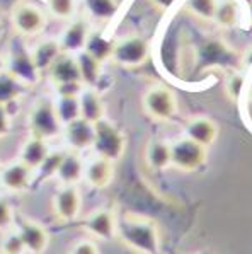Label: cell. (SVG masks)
I'll list each match as a JSON object with an SVG mask.
<instances>
[{"mask_svg":"<svg viewBox=\"0 0 252 254\" xmlns=\"http://www.w3.org/2000/svg\"><path fill=\"white\" fill-rule=\"evenodd\" d=\"M116 237L138 254H160V234L157 224L149 218L131 215L118 218Z\"/></svg>","mask_w":252,"mask_h":254,"instance_id":"1","label":"cell"},{"mask_svg":"<svg viewBox=\"0 0 252 254\" xmlns=\"http://www.w3.org/2000/svg\"><path fill=\"white\" fill-rule=\"evenodd\" d=\"M92 148L99 157L116 162L126 150V136L112 121L102 118L94 123V143Z\"/></svg>","mask_w":252,"mask_h":254,"instance_id":"2","label":"cell"},{"mask_svg":"<svg viewBox=\"0 0 252 254\" xmlns=\"http://www.w3.org/2000/svg\"><path fill=\"white\" fill-rule=\"evenodd\" d=\"M28 128L29 135L36 136V138H56L61 133V130H63V125L58 120L55 103L46 99L38 101L28 116Z\"/></svg>","mask_w":252,"mask_h":254,"instance_id":"3","label":"cell"},{"mask_svg":"<svg viewBox=\"0 0 252 254\" xmlns=\"http://www.w3.org/2000/svg\"><path fill=\"white\" fill-rule=\"evenodd\" d=\"M149 41L143 36H138V34H130V36H123L119 40H114L111 60L116 65H119V67L137 68L149 60Z\"/></svg>","mask_w":252,"mask_h":254,"instance_id":"4","label":"cell"},{"mask_svg":"<svg viewBox=\"0 0 252 254\" xmlns=\"http://www.w3.org/2000/svg\"><path fill=\"white\" fill-rule=\"evenodd\" d=\"M206 147L196 143L195 140L182 136L170 143V166L184 173H195L206 162Z\"/></svg>","mask_w":252,"mask_h":254,"instance_id":"5","label":"cell"},{"mask_svg":"<svg viewBox=\"0 0 252 254\" xmlns=\"http://www.w3.org/2000/svg\"><path fill=\"white\" fill-rule=\"evenodd\" d=\"M143 109L153 121H170L177 115V97L165 85H152L143 94Z\"/></svg>","mask_w":252,"mask_h":254,"instance_id":"6","label":"cell"},{"mask_svg":"<svg viewBox=\"0 0 252 254\" xmlns=\"http://www.w3.org/2000/svg\"><path fill=\"white\" fill-rule=\"evenodd\" d=\"M14 31L22 38L38 36L46 27V14L34 3H19L10 12Z\"/></svg>","mask_w":252,"mask_h":254,"instance_id":"7","label":"cell"},{"mask_svg":"<svg viewBox=\"0 0 252 254\" xmlns=\"http://www.w3.org/2000/svg\"><path fill=\"white\" fill-rule=\"evenodd\" d=\"M5 72H9L10 75L15 77L19 82H22L24 85H31L38 84L41 73L38 72L36 65L33 62V57L21 43H15V45L10 46L9 50V60H5Z\"/></svg>","mask_w":252,"mask_h":254,"instance_id":"8","label":"cell"},{"mask_svg":"<svg viewBox=\"0 0 252 254\" xmlns=\"http://www.w3.org/2000/svg\"><path fill=\"white\" fill-rule=\"evenodd\" d=\"M14 229L17 230L19 237L24 242L28 254H43L48 249L50 234L40 222L29 220V218H19L14 222Z\"/></svg>","mask_w":252,"mask_h":254,"instance_id":"9","label":"cell"},{"mask_svg":"<svg viewBox=\"0 0 252 254\" xmlns=\"http://www.w3.org/2000/svg\"><path fill=\"white\" fill-rule=\"evenodd\" d=\"M53 212L61 222H73L82 210V194L77 186L63 185L53 196Z\"/></svg>","mask_w":252,"mask_h":254,"instance_id":"10","label":"cell"},{"mask_svg":"<svg viewBox=\"0 0 252 254\" xmlns=\"http://www.w3.org/2000/svg\"><path fill=\"white\" fill-rule=\"evenodd\" d=\"M116 222H118V217L112 210L98 208L84 218L82 227L96 239L112 241L116 239Z\"/></svg>","mask_w":252,"mask_h":254,"instance_id":"11","label":"cell"},{"mask_svg":"<svg viewBox=\"0 0 252 254\" xmlns=\"http://www.w3.org/2000/svg\"><path fill=\"white\" fill-rule=\"evenodd\" d=\"M34 171L21 161L10 162L0 169V186L10 193H24L33 185Z\"/></svg>","mask_w":252,"mask_h":254,"instance_id":"12","label":"cell"},{"mask_svg":"<svg viewBox=\"0 0 252 254\" xmlns=\"http://www.w3.org/2000/svg\"><path fill=\"white\" fill-rule=\"evenodd\" d=\"M61 133H63L65 142L72 150H87V148H92V143H94V123L84 118H77L63 125Z\"/></svg>","mask_w":252,"mask_h":254,"instance_id":"13","label":"cell"},{"mask_svg":"<svg viewBox=\"0 0 252 254\" xmlns=\"http://www.w3.org/2000/svg\"><path fill=\"white\" fill-rule=\"evenodd\" d=\"M89 33H91V27H89V22L84 17L73 19L70 24L63 29L60 40H58L61 46V52L72 55L82 52L85 48V41L89 38Z\"/></svg>","mask_w":252,"mask_h":254,"instance_id":"14","label":"cell"},{"mask_svg":"<svg viewBox=\"0 0 252 254\" xmlns=\"http://www.w3.org/2000/svg\"><path fill=\"white\" fill-rule=\"evenodd\" d=\"M184 136L208 148L215 143L216 136H218V127L215 121L206 116H193L184 125Z\"/></svg>","mask_w":252,"mask_h":254,"instance_id":"15","label":"cell"},{"mask_svg":"<svg viewBox=\"0 0 252 254\" xmlns=\"http://www.w3.org/2000/svg\"><path fill=\"white\" fill-rule=\"evenodd\" d=\"M112 178H114V162L98 155L85 164L84 179L89 183V186L96 188V190H102V188L111 185Z\"/></svg>","mask_w":252,"mask_h":254,"instance_id":"16","label":"cell"},{"mask_svg":"<svg viewBox=\"0 0 252 254\" xmlns=\"http://www.w3.org/2000/svg\"><path fill=\"white\" fill-rule=\"evenodd\" d=\"M84 169L85 164L79 152H63V157H61V162L56 171V179L61 185L77 186L84 179Z\"/></svg>","mask_w":252,"mask_h":254,"instance_id":"17","label":"cell"},{"mask_svg":"<svg viewBox=\"0 0 252 254\" xmlns=\"http://www.w3.org/2000/svg\"><path fill=\"white\" fill-rule=\"evenodd\" d=\"M48 77L53 85L65 84V82H77L80 80L77 60L72 53H61L48 68Z\"/></svg>","mask_w":252,"mask_h":254,"instance_id":"18","label":"cell"},{"mask_svg":"<svg viewBox=\"0 0 252 254\" xmlns=\"http://www.w3.org/2000/svg\"><path fill=\"white\" fill-rule=\"evenodd\" d=\"M80 103V118L96 123V121L106 118V106L101 97L98 89L84 87L82 94L79 96Z\"/></svg>","mask_w":252,"mask_h":254,"instance_id":"19","label":"cell"},{"mask_svg":"<svg viewBox=\"0 0 252 254\" xmlns=\"http://www.w3.org/2000/svg\"><path fill=\"white\" fill-rule=\"evenodd\" d=\"M48 154H50L48 140L36 138V136H29V138L22 143L21 152H19V161H21L22 164H26L29 169L36 171Z\"/></svg>","mask_w":252,"mask_h":254,"instance_id":"20","label":"cell"},{"mask_svg":"<svg viewBox=\"0 0 252 254\" xmlns=\"http://www.w3.org/2000/svg\"><path fill=\"white\" fill-rule=\"evenodd\" d=\"M77 67H79V75L80 82L84 84V87L96 89L102 77V64L96 60L94 57H91L87 52H79L75 53Z\"/></svg>","mask_w":252,"mask_h":254,"instance_id":"21","label":"cell"},{"mask_svg":"<svg viewBox=\"0 0 252 254\" xmlns=\"http://www.w3.org/2000/svg\"><path fill=\"white\" fill-rule=\"evenodd\" d=\"M61 53L63 52H61V46L58 40H45L40 45L34 46V50L31 52V57H33V62L36 65L38 72L43 73V72H48L51 64Z\"/></svg>","mask_w":252,"mask_h":254,"instance_id":"22","label":"cell"},{"mask_svg":"<svg viewBox=\"0 0 252 254\" xmlns=\"http://www.w3.org/2000/svg\"><path fill=\"white\" fill-rule=\"evenodd\" d=\"M145 161L150 169L165 171L170 167V143L165 140H150L145 148Z\"/></svg>","mask_w":252,"mask_h":254,"instance_id":"23","label":"cell"},{"mask_svg":"<svg viewBox=\"0 0 252 254\" xmlns=\"http://www.w3.org/2000/svg\"><path fill=\"white\" fill-rule=\"evenodd\" d=\"M26 92H28V85L19 82L5 70L0 72V104L9 106V104L19 103V99Z\"/></svg>","mask_w":252,"mask_h":254,"instance_id":"24","label":"cell"},{"mask_svg":"<svg viewBox=\"0 0 252 254\" xmlns=\"http://www.w3.org/2000/svg\"><path fill=\"white\" fill-rule=\"evenodd\" d=\"M112 48H114V40H107V38L104 36L102 33H99V31H91L87 41H85L84 52H87L98 62L104 64V62L111 60Z\"/></svg>","mask_w":252,"mask_h":254,"instance_id":"25","label":"cell"},{"mask_svg":"<svg viewBox=\"0 0 252 254\" xmlns=\"http://www.w3.org/2000/svg\"><path fill=\"white\" fill-rule=\"evenodd\" d=\"M61 157H63V152L61 150H55V152L50 150V154L46 155V159L36 169V176L33 174V185H31V188H36V186L43 185V183L50 181L51 178H56V171L61 162Z\"/></svg>","mask_w":252,"mask_h":254,"instance_id":"26","label":"cell"},{"mask_svg":"<svg viewBox=\"0 0 252 254\" xmlns=\"http://www.w3.org/2000/svg\"><path fill=\"white\" fill-rule=\"evenodd\" d=\"M239 21V7L235 0H218L216 2L215 15H213V22L218 24L220 27L230 29L237 24Z\"/></svg>","mask_w":252,"mask_h":254,"instance_id":"27","label":"cell"},{"mask_svg":"<svg viewBox=\"0 0 252 254\" xmlns=\"http://www.w3.org/2000/svg\"><path fill=\"white\" fill-rule=\"evenodd\" d=\"M87 14L96 21H109L118 14V0H84Z\"/></svg>","mask_w":252,"mask_h":254,"instance_id":"28","label":"cell"},{"mask_svg":"<svg viewBox=\"0 0 252 254\" xmlns=\"http://www.w3.org/2000/svg\"><path fill=\"white\" fill-rule=\"evenodd\" d=\"M55 109L61 125H67L73 120L80 118L79 97H58V101L55 103Z\"/></svg>","mask_w":252,"mask_h":254,"instance_id":"29","label":"cell"},{"mask_svg":"<svg viewBox=\"0 0 252 254\" xmlns=\"http://www.w3.org/2000/svg\"><path fill=\"white\" fill-rule=\"evenodd\" d=\"M218 0H184V9L198 19L213 21Z\"/></svg>","mask_w":252,"mask_h":254,"instance_id":"30","label":"cell"},{"mask_svg":"<svg viewBox=\"0 0 252 254\" xmlns=\"http://www.w3.org/2000/svg\"><path fill=\"white\" fill-rule=\"evenodd\" d=\"M0 253L2 254H28L24 248V242H22L17 230L14 227L7 230L5 236L0 241Z\"/></svg>","mask_w":252,"mask_h":254,"instance_id":"31","label":"cell"},{"mask_svg":"<svg viewBox=\"0 0 252 254\" xmlns=\"http://www.w3.org/2000/svg\"><path fill=\"white\" fill-rule=\"evenodd\" d=\"M48 10L56 19H72L75 15V0H46Z\"/></svg>","mask_w":252,"mask_h":254,"instance_id":"32","label":"cell"},{"mask_svg":"<svg viewBox=\"0 0 252 254\" xmlns=\"http://www.w3.org/2000/svg\"><path fill=\"white\" fill-rule=\"evenodd\" d=\"M14 222H15L14 206L10 205V201L7 198L0 196V232L12 229Z\"/></svg>","mask_w":252,"mask_h":254,"instance_id":"33","label":"cell"},{"mask_svg":"<svg viewBox=\"0 0 252 254\" xmlns=\"http://www.w3.org/2000/svg\"><path fill=\"white\" fill-rule=\"evenodd\" d=\"M58 97H79L84 91V84L80 80L77 82H65V84L55 85Z\"/></svg>","mask_w":252,"mask_h":254,"instance_id":"34","label":"cell"},{"mask_svg":"<svg viewBox=\"0 0 252 254\" xmlns=\"http://www.w3.org/2000/svg\"><path fill=\"white\" fill-rule=\"evenodd\" d=\"M242 85H244V77L240 75V73H232V75L228 77L227 84H225V91H227L228 96H230L232 99L235 101L239 97Z\"/></svg>","mask_w":252,"mask_h":254,"instance_id":"35","label":"cell"},{"mask_svg":"<svg viewBox=\"0 0 252 254\" xmlns=\"http://www.w3.org/2000/svg\"><path fill=\"white\" fill-rule=\"evenodd\" d=\"M68 254H101V251H99V248H98L96 242L85 239V241L75 242V244L70 248Z\"/></svg>","mask_w":252,"mask_h":254,"instance_id":"36","label":"cell"},{"mask_svg":"<svg viewBox=\"0 0 252 254\" xmlns=\"http://www.w3.org/2000/svg\"><path fill=\"white\" fill-rule=\"evenodd\" d=\"M10 128H12V116L9 109L0 104V138H5L10 133Z\"/></svg>","mask_w":252,"mask_h":254,"instance_id":"37","label":"cell"},{"mask_svg":"<svg viewBox=\"0 0 252 254\" xmlns=\"http://www.w3.org/2000/svg\"><path fill=\"white\" fill-rule=\"evenodd\" d=\"M153 7H157L158 10H169L170 7L176 3V0H150Z\"/></svg>","mask_w":252,"mask_h":254,"instance_id":"38","label":"cell"},{"mask_svg":"<svg viewBox=\"0 0 252 254\" xmlns=\"http://www.w3.org/2000/svg\"><path fill=\"white\" fill-rule=\"evenodd\" d=\"M5 68V58L2 57V53H0V72Z\"/></svg>","mask_w":252,"mask_h":254,"instance_id":"39","label":"cell"},{"mask_svg":"<svg viewBox=\"0 0 252 254\" xmlns=\"http://www.w3.org/2000/svg\"><path fill=\"white\" fill-rule=\"evenodd\" d=\"M249 10H251V22H252V3H249Z\"/></svg>","mask_w":252,"mask_h":254,"instance_id":"40","label":"cell"},{"mask_svg":"<svg viewBox=\"0 0 252 254\" xmlns=\"http://www.w3.org/2000/svg\"><path fill=\"white\" fill-rule=\"evenodd\" d=\"M3 33V26H2V22H0V34Z\"/></svg>","mask_w":252,"mask_h":254,"instance_id":"41","label":"cell"},{"mask_svg":"<svg viewBox=\"0 0 252 254\" xmlns=\"http://www.w3.org/2000/svg\"><path fill=\"white\" fill-rule=\"evenodd\" d=\"M246 2H247V3H252V0H246Z\"/></svg>","mask_w":252,"mask_h":254,"instance_id":"42","label":"cell"},{"mask_svg":"<svg viewBox=\"0 0 252 254\" xmlns=\"http://www.w3.org/2000/svg\"><path fill=\"white\" fill-rule=\"evenodd\" d=\"M198 254H208V253H198Z\"/></svg>","mask_w":252,"mask_h":254,"instance_id":"43","label":"cell"},{"mask_svg":"<svg viewBox=\"0 0 252 254\" xmlns=\"http://www.w3.org/2000/svg\"><path fill=\"white\" fill-rule=\"evenodd\" d=\"M0 169H2V164H0Z\"/></svg>","mask_w":252,"mask_h":254,"instance_id":"44","label":"cell"}]
</instances>
